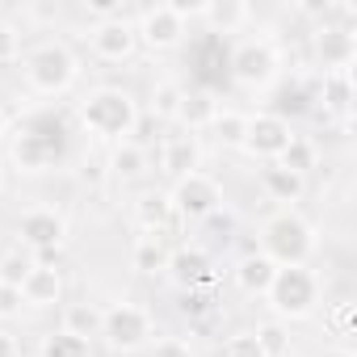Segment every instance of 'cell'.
Masks as SVG:
<instances>
[{"mask_svg":"<svg viewBox=\"0 0 357 357\" xmlns=\"http://www.w3.org/2000/svg\"><path fill=\"white\" fill-rule=\"evenodd\" d=\"M84 76L80 55L63 38H47L22 55V80L34 97H68Z\"/></svg>","mask_w":357,"mask_h":357,"instance_id":"7a4b0ae2","label":"cell"},{"mask_svg":"<svg viewBox=\"0 0 357 357\" xmlns=\"http://www.w3.org/2000/svg\"><path fill=\"white\" fill-rule=\"evenodd\" d=\"M282 47H278V38H269V34H248V38H240L236 47H231V55H227V76H231V84L236 89H244V93H265V89H273L278 80H282Z\"/></svg>","mask_w":357,"mask_h":357,"instance_id":"277c9868","label":"cell"},{"mask_svg":"<svg viewBox=\"0 0 357 357\" xmlns=\"http://www.w3.org/2000/svg\"><path fill=\"white\" fill-rule=\"evenodd\" d=\"M319 97H324V109L349 114V105H353V68H344V72H324Z\"/></svg>","mask_w":357,"mask_h":357,"instance_id":"484cf974","label":"cell"},{"mask_svg":"<svg viewBox=\"0 0 357 357\" xmlns=\"http://www.w3.org/2000/svg\"><path fill=\"white\" fill-rule=\"evenodd\" d=\"M164 194H168L172 219H181V223H206L211 215L223 211V181L206 168H198L190 176H176Z\"/></svg>","mask_w":357,"mask_h":357,"instance_id":"52a82bcc","label":"cell"},{"mask_svg":"<svg viewBox=\"0 0 357 357\" xmlns=\"http://www.w3.org/2000/svg\"><path fill=\"white\" fill-rule=\"evenodd\" d=\"M0 357H22V349H17L13 332H5V328H0Z\"/></svg>","mask_w":357,"mask_h":357,"instance_id":"74e56055","label":"cell"},{"mask_svg":"<svg viewBox=\"0 0 357 357\" xmlns=\"http://www.w3.org/2000/svg\"><path fill=\"white\" fill-rule=\"evenodd\" d=\"M109 172H114V181L135 185V181H143V176L151 172V151H147L143 143H135V139L114 143V151H109Z\"/></svg>","mask_w":357,"mask_h":357,"instance_id":"44dd1931","label":"cell"},{"mask_svg":"<svg viewBox=\"0 0 357 357\" xmlns=\"http://www.w3.org/2000/svg\"><path fill=\"white\" fill-rule=\"evenodd\" d=\"M143 109H139V97L130 89H118V84H101V89H89L80 101H76V122L84 135L101 139V143H126L139 126Z\"/></svg>","mask_w":357,"mask_h":357,"instance_id":"6da1fadb","label":"cell"},{"mask_svg":"<svg viewBox=\"0 0 357 357\" xmlns=\"http://www.w3.org/2000/svg\"><path fill=\"white\" fill-rule=\"evenodd\" d=\"M282 357H294V353H282Z\"/></svg>","mask_w":357,"mask_h":357,"instance_id":"b9f144b4","label":"cell"},{"mask_svg":"<svg viewBox=\"0 0 357 357\" xmlns=\"http://www.w3.org/2000/svg\"><path fill=\"white\" fill-rule=\"evenodd\" d=\"M319 294H324V286H319V273L311 265H286L273 273V282L265 290V307L273 319L298 324V319H311L319 311Z\"/></svg>","mask_w":357,"mask_h":357,"instance_id":"5b68a950","label":"cell"},{"mask_svg":"<svg viewBox=\"0 0 357 357\" xmlns=\"http://www.w3.org/2000/svg\"><path fill=\"white\" fill-rule=\"evenodd\" d=\"M89 55L97 63H130L139 55V38H135V22L122 13V17H109V22H97L89 26Z\"/></svg>","mask_w":357,"mask_h":357,"instance_id":"7c38bea8","label":"cell"},{"mask_svg":"<svg viewBox=\"0 0 357 357\" xmlns=\"http://www.w3.org/2000/svg\"><path fill=\"white\" fill-rule=\"evenodd\" d=\"M244 122H248V114H240V109H219V118L211 122V143L215 147H223V151H231V147H240L244 143Z\"/></svg>","mask_w":357,"mask_h":357,"instance_id":"83f0119b","label":"cell"},{"mask_svg":"<svg viewBox=\"0 0 357 357\" xmlns=\"http://www.w3.org/2000/svg\"><path fill=\"white\" fill-rule=\"evenodd\" d=\"M257 185H261V194H265L269 202H282V211H294V206L307 198V176L286 172V168H278V164H265V168H261Z\"/></svg>","mask_w":357,"mask_h":357,"instance_id":"ac0fdd59","label":"cell"},{"mask_svg":"<svg viewBox=\"0 0 357 357\" xmlns=\"http://www.w3.org/2000/svg\"><path fill=\"white\" fill-rule=\"evenodd\" d=\"M294 126H290V118L286 114H278V109H257V114H248V122H244V143H240V151H248L252 160H261V164H273L290 143H294Z\"/></svg>","mask_w":357,"mask_h":357,"instance_id":"30bf717a","label":"cell"},{"mask_svg":"<svg viewBox=\"0 0 357 357\" xmlns=\"http://www.w3.org/2000/svg\"><path fill=\"white\" fill-rule=\"evenodd\" d=\"M219 357H265V353L257 349V336H252V332H236V336L223 340Z\"/></svg>","mask_w":357,"mask_h":357,"instance_id":"e575fe53","label":"cell"},{"mask_svg":"<svg viewBox=\"0 0 357 357\" xmlns=\"http://www.w3.org/2000/svg\"><path fill=\"white\" fill-rule=\"evenodd\" d=\"M324 324L332 328V336H353V303H332L328 307V315H324Z\"/></svg>","mask_w":357,"mask_h":357,"instance_id":"836d02e7","label":"cell"},{"mask_svg":"<svg viewBox=\"0 0 357 357\" xmlns=\"http://www.w3.org/2000/svg\"><path fill=\"white\" fill-rule=\"evenodd\" d=\"M311 51H315L319 72H344L357 59V38L349 26H319L311 34Z\"/></svg>","mask_w":357,"mask_h":357,"instance_id":"4fadbf2b","label":"cell"},{"mask_svg":"<svg viewBox=\"0 0 357 357\" xmlns=\"http://www.w3.org/2000/svg\"><path fill=\"white\" fill-rule=\"evenodd\" d=\"M147 357H194V344L181 336H155L147 344Z\"/></svg>","mask_w":357,"mask_h":357,"instance_id":"d6a6232c","label":"cell"},{"mask_svg":"<svg viewBox=\"0 0 357 357\" xmlns=\"http://www.w3.org/2000/svg\"><path fill=\"white\" fill-rule=\"evenodd\" d=\"M252 336H257V349L265 353V357H282V353H290V324H282V319H261L257 328H252Z\"/></svg>","mask_w":357,"mask_h":357,"instance_id":"4dcf8cb0","label":"cell"},{"mask_svg":"<svg viewBox=\"0 0 357 357\" xmlns=\"http://www.w3.org/2000/svg\"><path fill=\"white\" fill-rule=\"evenodd\" d=\"M135 223L143 227V236H160V231L172 223L168 194H164V190H143V194L135 198Z\"/></svg>","mask_w":357,"mask_h":357,"instance_id":"603a6c76","label":"cell"},{"mask_svg":"<svg viewBox=\"0 0 357 357\" xmlns=\"http://www.w3.org/2000/svg\"><path fill=\"white\" fill-rule=\"evenodd\" d=\"M219 109H223V101L211 93V89H185V97H181V109H176V126H181L185 135H206L211 130V122L219 118Z\"/></svg>","mask_w":357,"mask_h":357,"instance_id":"e0dca14e","label":"cell"},{"mask_svg":"<svg viewBox=\"0 0 357 357\" xmlns=\"http://www.w3.org/2000/svg\"><path fill=\"white\" fill-rule=\"evenodd\" d=\"M181 290H206L211 282H215V261L202 252V248H194V244H181V248H172L168 252V269H164Z\"/></svg>","mask_w":357,"mask_h":357,"instance_id":"5bb4252c","label":"cell"},{"mask_svg":"<svg viewBox=\"0 0 357 357\" xmlns=\"http://www.w3.org/2000/svg\"><path fill=\"white\" fill-rule=\"evenodd\" d=\"M5 172H9V164H5V155H0V190H5Z\"/></svg>","mask_w":357,"mask_h":357,"instance_id":"60d3db41","label":"cell"},{"mask_svg":"<svg viewBox=\"0 0 357 357\" xmlns=\"http://www.w3.org/2000/svg\"><path fill=\"white\" fill-rule=\"evenodd\" d=\"M22 311H26V303H22V290H17V286H0V319L9 324V319H17Z\"/></svg>","mask_w":357,"mask_h":357,"instance_id":"d590c367","label":"cell"},{"mask_svg":"<svg viewBox=\"0 0 357 357\" xmlns=\"http://www.w3.org/2000/svg\"><path fill=\"white\" fill-rule=\"evenodd\" d=\"M38 357H93V340H84V336H72V332L55 328V332H47V336H43Z\"/></svg>","mask_w":357,"mask_h":357,"instance_id":"f1b7e54d","label":"cell"},{"mask_svg":"<svg viewBox=\"0 0 357 357\" xmlns=\"http://www.w3.org/2000/svg\"><path fill=\"white\" fill-rule=\"evenodd\" d=\"M101 315H105V307H97V303H63V319H59V328L72 332V336L97 340V336H101Z\"/></svg>","mask_w":357,"mask_h":357,"instance_id":"cb8c5ba5","label":"cell"},{"mask_svg":"<svg viewBox=\"0 0 357 357\" xmlns=\"http://www.w3.org/2000/svg\"><path fill=\"white\" fill-rule=\"evenodd\" d=\"M319 357H357V353H353L349 344H328V349H324Z\"/></svg>","mask_w":357,"mask_h":357,"instance_id":"f35d334b","label":"cell"},{"mask_svg":"<svg viewBox=\"0 0 357 357\" xmlns=\"http://www.w3.org/2000/svg\"><path fill=\"white\" fill-rule=\"evenodd\" d=\"M211 311V303H206V294L202 290H181V315H206Z\"/></svg>","mask_w":357,"mask_h":357,"instance_id":"8d00e7d4","label":"cell"},{"mask_svg":"<svg viewBox=\"0 0 357 357\" xmlns=\"http://www.w3.org/2000/svg\"><path fill=\"white\" fill-rule=\"evenodd\" d=\"M257 240H261L257 252L269 257L278 269H286V265H307V261L315 257V248H319L315 223H311L307 215H298V211H278V215H269V219L261 223Z\"/></svg>","mask_w":357,"mask_h":357,"instance_id":"3957f363","label":"cell"},{"mask_svg":"<svg viewBox=\"0 0 357 357\" xmlns=\"http://www.w3.org/2000/svg\"><path fill=\"white\" fill-rule=\"evenodd\" d=\"M168 252H172V248H168L160 236H139L135 248H130V265H135L143 278H155V273L168 269Z\"/></svg>","mask_w":357,"mask_h":357,"instance_id":"d4e9b609","label":"cell"},{"mask_svg":"<svg viewBox=\"0 0 357 357\" xmlns=\"http://www.w3.org/2000/svg\"><path fill=\"white\" fill-rule=\"evenodd\" d=\"M38 265V257L30 252V248H22V244H9L5 252H0V286H17L22 290V282L30 278V269Z\"/></svg>","mask_w":357,"mask_h":357,"instance_id":"4316f807","label":"cell"},{"mask_svg":"<svg viewBox=\"0 0 357 357\" xmlns=\"http://www.w3.org/2000/svg\"><path fill=\"white\" fill-rule=\"evenodd\" d=\"M17 59H22V30L9 17H0V68H9Z\"/></svg>","mask_w":357,"mask_h":357,"instance_id":"1f68e13d","label":"cell"},{"mask_svg":"<svg viewBox=\"0 0 357 357\" xmlns=\"http://www.w3.org/2000/svg\"><path fill=\"white\" fill-rule=\"evenodd\" d=\"M181 97H185V89L176 84L172 76H160V80H151V89H147V101L139 105L151 122H176V109H181Z\"/></svg>","mask_w":357,"mask_h":357,"instance_id":"7402d4cb","label":"cell"},{"mask_svg":"<svg viewBox=\"0 0 357 357\" xmlns=\"http://www.w3.org/2000/svg\"><path fill=\"white\" fill-rule=\"evenodd\" d=\"M63 294H68V282H63V273H59L55 265H47V261H38V265L30 269V278L22 282V303L34 307V311L59 307Z\"/></svg>","mask_w":357,"mask_h":357,"instance_id":"2e32d148","label":"cell"},{"mask_svg":"<svg viewBox=\"0 0 357 357\" xmlns=\"http://www.w3.org/2000/svg\"><path fill=\"white\" fill-rule=\"evenodd\" d=\"M273 273H278V265H273L269 257H261L257 248H252V252H244V257L231 265V282H236V290H240V294H248V298H265V290H269Z\"/></svg>","mask_w":357,"mask_h":357,"instance_id":"d6986e66","label":"cell"},{"mask_svg":"<svg viewBox=\"0 0 357 357\" xmlns=\"http://www.w3.org/2000/svg\"><path fill=\"white\" fill-rule=\"evenodd\" d=\"M278 168H286V172H298V176H311V168L319 164V147L311 143V139H303V135H294V143L273 160Z\"/></svg>","mask_w":357,"mask_h":357,"instance_id":"f546056e","label":"cell"},{"mask_svg":"<svg viewBox=\"0 0 357 357\" xmlns=\"http://www.w3.org/2000/svg\"><path fill=\"white\" fill-rule=\"evenodd\" d=\"M155 336H160V332H155V315H151L143 303H114V307H105V315H101V336H97V340H101L109 353L130 357V353H143Z\"/></svg>","mask_w":357,"mask_h":357,"instance_id":"8992f818","label":"cell"},{"mask_svg":"<svg viewBox=\"0 0 357 357\" xmlns=\"http://www.w3.org/2000/svg\"><path fill=\"white\" fill-rule=\"evenodd\" d=\"M13 236H17L22 248H30L43 261V257H51V252H59L68 244V219L55 206H30V211L17 215Z\"/></svg>","mask_w":357,"mask_h":357,"instance_id":"8fae6325","label":"cell"},{"mask_svg":"<svg viewBox=\"0 0 357 357\" xmlns=\"http://www.w3.org/2000/svg\"><path fill=\"white\" fill-rule=\"evenodd\" d=\"M190 17L181 5H168V0H160V5H143L135 13V38L139 47H147L151 55H172L181 51L185 38H190Z\"/></svg>","mask_w":357,"mask_h":357,"instance_id":"ba28073f","label":"cell"},{"mask_svg":"<svg viewBox=\"0 0 357 357\" xmlns=\"http://www.w3.org/2000/svg\"><path fill=\"white\" fill-rule=\"evenodd\" d=\"M59 155H63V130H59L51 118H34V122H26V126L13 135L9 160H13L17 172H43V168H51Z\"/></svg>","mask_w":357,"mask_h":357,"instance_id":"9c48e42d","label":"cell"},{"mask_svg":"<svg viewBox=\"0 0 357 357\" xmlns=\"http://www.w3.org/2000/svg\"><path fill=\"white\" fill-rule=\"evenodd\" d=\"M198 17L206 22L211 34H240L257 13H252V5H244V0H206L198 9Z\"/></svg>","mask_w":357,"mask_h":357,"instance_id":"ffe728a7","label":"cell"},{"mask_svg":"<svg viewBox=\"0 0 357 357\" xmlns=\"http://www.w3.org/2000/svg\"><path fill=\"white\" fill-rule=\"evenodd\" d=\"M5 135H9V109L0 105V139H5Z\"/></svg>","mask_w":357,"mask_h":357,"instance_id":"ab89813d","label":"cell"},{"mask_svg":"<svg viewBox=\"0 0 357 357\" xmlns=\"http://www.w3.org/2000/svg\"><path fill=\"white\" fill-rule=\"evenodd\" d=\"M160 172L168 176V181H176V176H190L202 168V143L194 135H168L160 143V155H155Z\"/></svg>","mask_w":357,"mask_h":357,"instance_id":"9a60e30c","label":"cell"}]
</instances>
